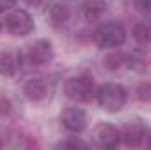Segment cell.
I'll use <instances>...</instances> for the list:
<instances>
[{
  "instance_id": "277c9868",
  "label": "cell",
  "mask_w": 151,
  "mask_h": 150,
  "mask_svg": "<svg viewBox=\"0 0 151 150\" xmlns=\"http://www.w3.org/2000/svg\"><path fill=\"white\" fill-rule=\"evenodd\" d=\"M4 28L11 36L25 37V36H30L35 30V23H34V18L30 16L28 11H25V9H11L9 14L4 20Z\"/></svg>"
},
{
  "instance_id": "5b68a950",
  "label": "cell",
  "mask_w": 151,
  "mask_h": 150,
  "mask_svg": "<svg viewBox=\"0 0 151 150\" xmlns=\"http://www.w3.org/2000/svg\"><path fill=\"white\" fill-rule=\"evenodd\" d=\"M91 143L99 149L111 150L116 149L121 143V134L119 129L111 122H99L91 129Z\"/></svg>"
},
{
  "instance_id": "7402d4cb",
  "label": "cell",
  "mask_w": 151,
  "mask_h": 150,
  "mask_svg": "<svg viewBox=\"0 0 151 150\" xmlns=\"http://www.w3.org/2000/svg\"><path fill=\"white\" fill-rule=\"evenodd\" d=\"M144 141H146V145L151 149V129H148V131H146V138H144Z\"/></svg>"
},
{
  "instance_id": "7a4b0ae2",
  "label": "cell",
  "mask_w": 151,
  "mask_h": 150,
  "mask_svg": "<svg viewBox=\"0 0 151 150\" xmlns=\"http://www.w3.org/2000/svg\"><path fill=\"white\" fill-rule=\"evenodd\" d=\"M95 81L90 74H76L65 79L63 83V94L79 104H86L91 103L95 97Z\"/></svg>"
},
{
  "instance_id": "d6986e66",
  "label": "cell",
  "mask_w": 151,
  "mask_h": 150,
  "mask_svg": "<svg viewBox=\"0 0 151 150\" xmlns=\"http://www.w3.org/2000/svg\"><path fill=\"white\" fill-rule=\"evenodd\" d=\"M132 2L141 14H151V0H132Z\"/></svg>"
},
{
  "instance_id": "9c48e42d",
  "label": "cell",
  "mask_w": 151,
  "mask_h": 150,
  "mask_svg": "<svg viewBox=\"0 0 151 150\" xmlns=\"http://www.w3.org/2000/svg\"><path fill=\"white\" fill-rule=\"evenodd\" d=\"M27 57H28V62L35 67L47 66L55 58V46L49 39H37L34 44H30Z\"/></svg>"
},
{
  "instance_id": "cb8c5ba5",
  "label": "cell",
  "mask_w": 151,
  "mask_h": 150,
  "mask_svg": "<svg viewBox=\"0 0 151 150\" xmlns=\"http://www.w3.org/2000/svg\"><path fill=\"white\" fill-rule=\"evenodd\" d=\"M2 28H4V21H0V30H2Z\"/></svg>"
},
{
  "instance_id": "4fadbf2b",
  "label": "cell",
  "mask_w": 151,
  "mask_h": 150,
  "mask_svg": "<svg viewBox=\"0 0 151 150\" xmlns=\"http://www.w3.org/2000/svg\"><path fill=\"white\" fill-rule=\"evenodd\" d=\"M151 66V57L150 53L142 50H132L127 53V67L135 73H146Z\"/></svg>"
},
{
  "instance_id": "44dd1931",
  "label": "cell",
  "mask_w": 151,
  "mask_h": 150,
  "mask_svg": "<svg viewBox=\"0 0 151 150\" xmlns=\"http://www.w3.org/2000/svg\"><path fill=\"white\" fill-rule=\"evenodd\" d=\"M42 2H44V0H23V4H25L27 7H32V9H39V7L42 5Z\"/></svg>"
},
{
  "instance_id": "ac0fdd59",
  "label": "cell",
  "mask_w": 151,
  "mask_h": 150,
  "mask_svg": "<svg viewBox=\"0 0 151 150\" xmlns=\"http://www.w3.org/2000/svg\"><path fill=\"white\" fill-rule=\"evenodd\" d=\"M12 111H14L12 103H11L7 97H0V115H2V117H11Z\"/></svg>"
},
{
  "instance_id": "2e32d148",
  "label": "cell",
  "mask_w": 151,
  "mask_h": 150,
  "mask_svg": "<svg viewBox=\"0 0 151 150\" xmlns=\"http://www.w3.org/2000/svg\"><path fill=\"white\" fill-rule=\"evenodd\" d=\"M134 94L137 97L139 103H144V104H150L151 103V81H141L135 85L134 88Z\"/></svg>"
},
{
  "instance_id": "30bf717a",
  "label": "cell",
  "mask_w": 151,
  "mask_h": 150,
  "mask_svg": "<svg viewBox=\"0 0 151 150\" xmlns=\"http://www.w3.org/2000/svg\"><path fill=\"white\" fill-rule=\"evenodd\" d=\"M23 66V53L16 48H7L0 51V76L14 78Z\"/></svg>"
},
{
  "instance_id": "6da1fadb",
  "label": "cell",
  "mask_w": 151,
  "mask_h": 150,
  "mask_svg": "<svg viewBox=\"0 0 151 150\" xmlns=\"http://www.w3.org/2000/svg\"><path fill=\"white\" fill-rule=\"evenodd\" d=\"M97 104L107 113H118L121 111L128 101V90L121 83L107 81L100 85L95 92Z\"/></svg>"
},
{
  "instance_id": "ffe728a7",
  "label": "cell",
  "mask_w": 151,
  "mask_h": 150,
  "mask_svg": "<svg viewBox=\"0 0 151 150\" xmlns=\"http://www.w3.org/2000/svg\"><path fill=\"white\" fill-rule=\"evenodd\" d=\"M16 2H18V0H0V14L11 11V9H14Z\"/></svg>"
},
{
  "instance_id": "3957f363",
  "label": "cell",
  "mask_w": 151,
  "mask_h": 150,
  "mask_svg": "<svg viewBox=\"0 0 151 150\" xmlns=\"http://www.w3.org/2000/svg\"><path fill=\"white\" fill-rule=\"evenodd\" d=\"M125 41H127V30H125L123 23L114 21V20L100 23L97 27V30L93 32V42L100 50L119 48L121 44H125Z\"/></svg>"
},
{
  "instance_id": "7c38bea8",
  "label": "cell",
  "mask_w": 151,
  "mask_h": 150,
  "mask_svg": "<svg viewBox=\"0 0 151 150\" xmlns=\"http://www.w3.org/2000/svg\"><path fill=\"white\" fill-rule=\"evenodd\" d=\"M79 16L88 21V23H97L107 11V2L106 0H83L81 5L77 7Z\"/></svg>"
},
{
  "instance_id": "52a82bcc",
  "label": "cell",
  "mask_w": 151,
  "mask_h": 150,
  "mask_svg": "<svg viewBox=\"0 0 151 150\" xmlns=\"http://www.w3.org/2000/svg\"><path fill=\"white\" fill-rule=\"evenodd\" d=\"M62 127L70 134H81L88 127V115L79 106H69L60 115Z\"/></svg>"
},
{
  "instance_id": "8992f818",
  "label": "cell",
  "mask_w": 151,
  "mask_h": 150,
  "mask_svg": "<svg viewBox=\"0 0 151 150\" xmlns=\"http://www.w3.org/2000/svg\"><path fill=\"white\" fill-rule=\"evenodd\" d=\"M79 11L76 12V9L70 4L65 2H53L47 9V18L53 25V28L56 30H67L74 25L76 18H77Z\"/></svg>"
},
{
  "instance_id": "5bb4252c",
  "label": "cell",
  "mask_w": 151,
  "mask_h": 150,
  "mask_svg": "<svg viewBox=\"0 0 151 150\" xmlns=\"http://www.w3.org/2000/svg\"><path fill=\"white\" fill-rule=\"evenodd\" d=\"M102 66L111 71V73H116L119 71L121 67L127 66V53L123 51H118V48H114V51H107L102 58Z\"/></svg>"
},
{
  "instance_id": "e0dca14e",
  "label": "cell",
  "mask_w": 151,
  "mask_h": 150,
  "mask_svg": "<svg viewBox=\"0 0 151 150\" xmlns=\"http://www.w3.org/2000/svg\"><path fill=\"white\" fill-rule=\"evenodd\" d=\"M88 147H90V143L77 138V134H72V136L56 143V149H88Z\"/></svg>"
},
{
  "instance_id": "9a60e30c",
  "label": "cell",
  "mask_w": 151,
  "mask_h": 150,
  "mask_svg": "<svg viewBox=\"0 0 151 150\" xmlns=\"http://www.w3.org/2000/svg\"><path fill=\"white\" fill-rule=\"evenodd\" d=\"M132 36H134V39H135L137 44L148 46L151 42V23L150 21H137V23L134 25Z\"/></svg>"
},
{
  "instance_id": "8fae6325",
  "label": "cell",
  "mask_w": 151,
  "mask_h": 150,
  "mask_svg": "<svg viewBox=\"0 0 151 150\" xmlns=\"http://www.w3.org/2000/svg\"><path fill=\"white\" fill-rule=\"evenodd\" d=\"M49 79L44 76H34L25 81L23 85V94L28 101L32 103H40L49 95Z\"/></svg>"
},
{
  "instance_id": "603a6c76",
  "label": "cell",
  "mask_w": 151,
  "mask_h": 150,
  "mask_svg": "<svg viewBox=\"0 0 151 150\" xmlns=\"http://www.w3.org/2000/svg\"><path fill=\"white\" fill-rule=\"evenodd\" d=\"M4 145H5V141H4V140H2V138H0V149H2V147H4Z\"/></svg>"
},
{
  "instance_id": "ba28073f",
  "label": "cell",
  "mask_w": 151,
  "mask_h": 150,
  "mask_svg": "<svg viewBox=\"0 0 151 150\" xmlns=\"http://www.w3.org/2000/svg\"><path fill=\"white\" fill-rule=\"evenodd\" d=\"M146 124L141 120V118H130L125 122V125L119 129V134H121V143L125 147H132V149H137L144 143V138H146Z\"/></svg>"
}]
</instances>
